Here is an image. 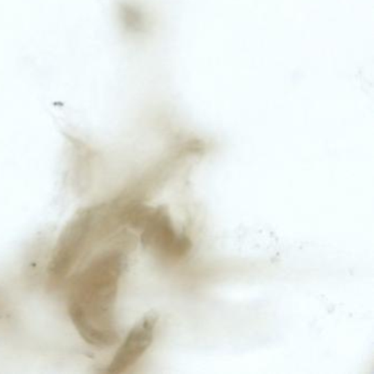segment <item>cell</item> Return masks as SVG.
I'll return each mask as SVG.
<instances>
[{"label": "cell", "instance_id": "obj_2", "mask_svg": "<svg viewBox=\"0 0 374 374\" xmlns=\"http://www.w3.org/2000/svg\"><path fill=\"white\" fill-rule=\"evenodd\" d=\"M158 316L156 313H149L136 323L131 329L119 350L114 355L110 362V373H122L130 369L131 366L142 358L144 353L151 347L154 340Z\"/></svg>", "mask_w": 374, "mask_h": 374}, {"label": "cell", "instance_id": "obj_1", "mask_svg": "<svg viewBox=\"0 0 374 374\" xmlns=\"http://www.w3.org/2000/svg\"><path fill=\"white\" fill-rule=\"evenodd\" d=\"M141 241L144 247L174 259L187 255L192 247L191 239L186 234L176 233L166 207L154 209L149 222L142 228Z\"/></svg>", "mask_w": 374, "mask_h": 374}]
</instances>
